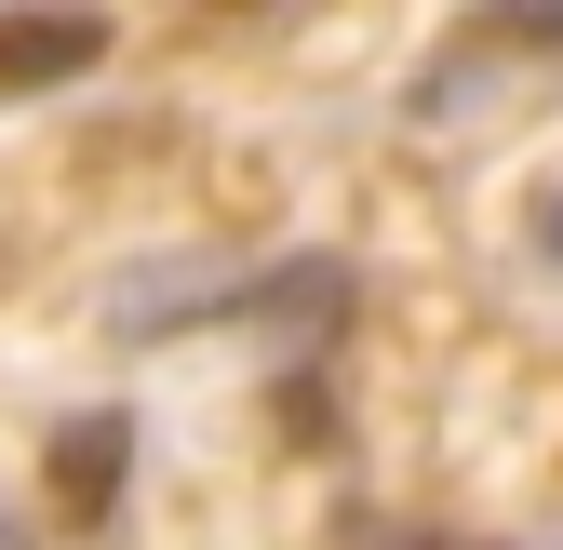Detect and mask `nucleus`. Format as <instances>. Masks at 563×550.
<instances>
[{"label":"nucleus","instance_id":"nucleus-1","mask_svg":"<svg viewBox=\"0 0 563 550\" xmlns=\"http://www.w3.org/2000/svg\"><path fill=\"white\" fill-rule=\"evenodd\" d=\"M95 54H108L95 14H0V95H27V81H81Z\"/></svg>","mask_w":563,"mask_h":550},{"label":"nucleus","instance_id":"nucleus-2","mask_svg":"<svg viewBox=\"0 0 563 550\" xmlns=\"http://www.w3.org/2000/svg\"><path fill=\"white\" fill-rule=\"evenodd\" d=\"M108 470H121V417H81V443H54V484L81 497V510L108 497Z\"/></svg>","mask_w":563,"mask_h":550},{"label":"nucleus","instance_id":"nucleus-3","mask_svg":"<svg viewBox=\"0 0 563 550\" xmlns=\"http://www.w3.org/2000/svg\"><path fill=\"white\" fill-rule=\"evenodd\" d=\"M0 550H27V524H14V510H0Z\"/></svg>","mask_w":563,"mask_h":550},{"label":"nucleus","instance_id":"nucleus-4","mask_svg":"<svg viewBox=\"0 0 563 550\" xmlns=\"http://www.w3.org/2000/svg\"><path fill=\"white\" fill-rule=\"evenodd\" d=\"M550 216H563V201H550ZM550 242H563V229H550Z\"/></svg>","mask_w":563,"mask_h":550}]
</instances>
